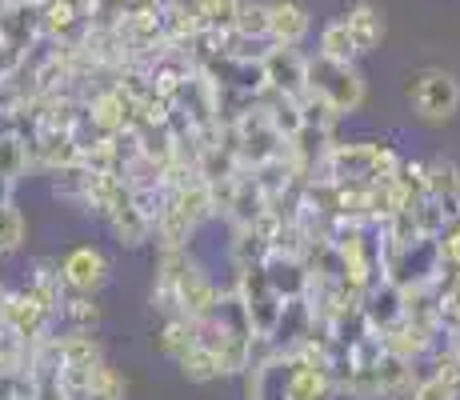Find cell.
Masks as SVG:
<instances>
[{"mask_svg":"<svg viewBox=\"0 0 460 400\" xmlns=\"http://www.w3.org/2000/svg\"><path fill=\"white\" fill-rule=\"evenodd\" d=\"M49 324H52V313L32 297L29 289L21 292H8L4 297V308H0V328H4L13 341H21L24 349L40 344L49 336Z\"/></svg>","mask_w":460,"mask_h":400,"instance_id":"obj_4","label":"cell"},{"mask_svg":"<svg viewBox=\"0 0 460 400\" xmlns=\"http://www.w3.org/2000/svg\"><path fill=\"white\" fill-rule=\"evenodd\" d=\"M412 112L424 124H448L460 112V80L448 68H420L404 84Z\"/></svg>","mask_w":460,"mask_h":400,"instance_id":"obj_3","label":"cell"},{"mask_svg":"<svg viewBox=\"0 0 460 400\" xmlns=\"http://www.w3.org/2000/svg\"><path fill=\"white\" fill-rule=\"evenodd\" d=\"M57 349H60V369H96L104 360L101 341L93 333H84V328L57 336Z\"/></svg>","mask_w":460,"mask_h":400,"instance_id":"obj_10","label":"cell"},{"mask_svg":"<svg viewBox=\"0 0 460 400\" xmlns=\"http://www.w3.org/2000/svg\"><path fill=\"white\" fill-rule=\"evenodd\" d=\"M84 400H128V380H125V372H117L109 360H101L93 372H88Z\"/></svg>","mask_w":460,"mask_h":400,"instance_id":"obj_16","label":"cell"},{"mask_svg":"<svg viewBox=\"0 0 460 400\" xmlns=\"http://www.w3.org/2000/svg\"><path fill=\"white\" fill-rule=\"evenodd\" d=\"M32 164H37L32 160V140L21 137V132H0V176L21 181Z\"/></svg>","mask_w":460,"mask_h":400,"instance_id":"obj_13","label":"cell"},{"mask_svg":"<svg viewBox=\"0 0 460 400\" xmlns=\"http://www.w3.org/2000/svg\"><path fill=\"white\" fill-rule=\"evenodd\" d=\"M132 109H137V101L120 93L117 84H109L93 93V101L84 104V120L96 129V137H125L132 132Z\"/></svg>","mask_w":460,"mask_h":400,"instance_id":"obj_7","label":"cell"},{"mask_svg":"<svg viewBox=\"0 0 460 400\" xmlns=\"http://www.w3.org/2000/svg\"><path fill=\"white\" fill-rule=\"evenodd\" d=\"M269 24H272V0H244L241 16H236V40H269Z\"/></svg>","mask_w":460,"mask_h":400,"instance_id":"obj_15","label":"cell"},{"mask_svg":"<svg viewBox=\"0 0 460 400\" xmlns=\"http://www.w3.org/2000/svg\"><path fill=\"white\" fill-rule=\"evenodd\" d=\"M24 233H29L24 212L16 209V204H4V209H0V256L21 253V248H24Z\"/></svg>","mask_w":460,"mask_h":400,"instance_id":"obj_18","label":"cell"},{"mask_svg":"<svg viewBox=\"0 0 460 400\" xmlns=\"http://www.w3.org/2000/svg\"><path fill=\"white\" fill-rule=\"evenodd\" d=\"M60 277H65L68 292H81V297H96V292L109 284L112 269H109V256L93 244H76L60 256Z\"/></svg>","mask_w":460,"mask_h":400,"instance_id":"obj_5","label":"cell"},{"mask_svg":"<svg viewBox=\"0 0 460 400\" xmlns=\"http://www.w3.org/2000/svg\"><path fill=\"white\" fill-rule=\"evenodd\" d=\"M437 256H440V264H453V269L460 272V217H453L445 228H440Z\"/></svg>","mask_w":460,"mask_h":400,"instance_id":"obj_20","label":"cell"},{"mask_svg":"<svg viewBox=\"0 0 460 400\" xmlns=\"http://www.w3.org/2000/svg\"><path fill=\"white\" fill-rule=\"evenodd\" d=\"M181 372H184V380H192V385H208V380H217L220 377V360H217V352L205 349V344H197L192 352H184L181 360Z\"/></svg>","mask_w":460,"mask_h":400,"instance_id":"obj_17","label":"cell"},{"mask_svg":"<svg viewBox=\"0 0 460 400\" xmlns=\"http://www.w3.org/2000/svg\"><path fill=\"white\" fill-rule=\"evenodd\" d=\"M13 189H16V181L0 176V209H4V204H13Z\"/></svg>","mask_w":460,"mask_h":400,"instance_id":"obj_21","label":"cell"},{"mask_svg":"<svg viewBox=\"0 0 460 400\" xmlns=\"http://www.w3.org/2000/svg\"><path fill=\"white\" fill-rule=\"evenodd\" d=\"M244 0H192L205 32H217V37H233L236 32V16H241Z\"/></svg>","mask_w":460,"mask_h":400,"instance_id":"obj_14","label":"cell"},{"mask_svg":"<svg viewBox=\"0 0 460 400\" xmlns=\"http://www.w3.org/2000/svg\"><path fill=\"white\" fill-rule=\"evenodd\" d=\"M68 320H73L76 328H84V333H93V324L101 320V308L93 305V297H81V292H73V297H65V308H60Z\"/></svg>","mask_w":460,"mask_h":400,"instance_id":"obj_19","label":"cell"},{"mask_svg":"<svg viewBox=\"0 0 460 400\" xmlns=\"http://www.w3.org/2000/svg\"><path fill=\"white\" fill-rule=\"evenodd\" d=\"M324 181L336 184H385L401 173V153L385 140H352V145H329L321 153Z\"/></svg>","mask_w":460,"mask_h":400,"instance_id":"obj_1","label":"cell"},{"mask_svg":"<svg viewBox=\"0 0 460 400\" xmlns=\"http://www.w3.org/2000/svg\"><path fill=\"white\" fill-rule=\"evenodd\" d=\"M197 344H200L197 320H189V316H168L161 336H156V349H161V357H168V360H181L184 352H192Z\"/></svg>","mask_w":460,"mask_h":400,"instance_id":"obj_11","label":"cell"},{"mask_svg":"<svg viewBox=\"0 0 460 400\" xmlns=\"http://www.w3.org/2000/svg\"><path fill=\"white\" fill-rule=\"evenodd\" d=\"M308 93L324 96L341 117H352V112L365 104L368 88H365V76H360L357 65H341V60H329L321 52L308 57Z\"/></svg>","mask_w":460,"mask_h":400,"instance_id":"obj_2","label":"cell"},{"mask_svg":"<svg viewBox=\"0 0 460 400\" xmlns=\"http://www.w3.org/2000/svg\"><path fill=\"white\" fill-rule=\"evenodd\" d=\"M341 16L349 21L352 40H357L360 57H365V52H376V49H380V40H385L388 24H385V13H380L376 4H368V0H357V4H352L349 13H341Z\"/></svg>","mask_w":460,"mask_h":400,"instance_id":"obj_9","label":"cell"},{"mask_svg":"<svg viewBox=\"0 0 460 400\" xmlns=\"http://www.w3.org/2000/svg\"><path fill=\"white\" fill-rule=\"evenodd\" d=\"M261 65H264V88L269 93H285V96L308 93V57L300 49L272 44V49L261 52Z\"/></svg>","mask_w":460,"mask_h":400,"instance_id":"obj_6","label":"cell"},{"mask_svg":"<svg viewBox=\"0 0 460 400\" xmlns=\"http://www.w3.org/2000/svg\"><path fill=\"white\" fill-rule=\"evenodd\" d=\"M313 32V16L305 4L296 0H272V24H269V40L285 44V49H300Z\"/></svg>","mask_w":460,"mask_h":400,"instance_id":"obj_8","label":"cell"},{"mask_svg":"<svg viewBox=\"0 0 460 400\" xmlns=\"http://www.w3.org/2000/svg\"><path fill=\"white\" fill-rule=\"evenodd\" d=\"M316 52H321V57H329V60H341V65H357L360 49H357V40H352V29H349V21H344V16H336V21H329L321 29Z\"/></svg>","mask_w":460,"mask_h":400,"instance_id":"obj_12","label":"cell"}]
</instances>
